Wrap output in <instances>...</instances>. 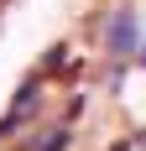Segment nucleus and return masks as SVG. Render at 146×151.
Here are the masks:
<instances>
[{"instance_id":"obj_1","label":"nucleus","mask_w":146,"mask_h":151,"mask_svg":"<svg viewBox=\"0 0 146 151\" xmlns=\"http://www.w3.org/2000/svg\"><path fill=\"white\" fill-rule=\"evenodd\" d=\"M37 104H42V94H37V78H31L26 89H21V99L11 104V115L0 120V136H11L16 125H26V120H31V109H37Z\"/></svg>"},{"instance_id":"obj_2","label":"nucleus","mask_w":146,"mask_h":151,"mask_svg":"<svg viewBox=\"0 0 146 151\" xmlns=\"http://www.w3.org/2000/svg\"><path fill=\"white\" fill-rule=\"evenodd\" d=\"M110 47H115V52H136V26H131V16H120L115 26H110Z\"/></svg>"},{"instance_id":"obj_3","label":"nucleus","mask_w":146,"mask_h":151,"mask_svg":"<svg viewBox=\"0 0 146 151\" xmlns=\"http://www.w3.org/2000/svg\"><path fill=\"white\" fill-rule=\"evenodd\" d=\"M68 146V130H47V141H37V151H63Z\"/></svg>"},{"instance_id":"obj_4","label":"nucleus","mask_w":146,"mask_h":151,"mask_svg":"<svg viewBox=\"0 0 146 151\" xmlns=\"http://www.w3.org/2000/svg\"><path fill=\"white\" fill-rule=\"evenodd\" d=\"M136 146H146V130H141V136H136Z\"/></svg>"}]
</instances>
